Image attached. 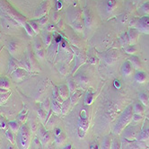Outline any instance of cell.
<instances>
[{
  "label": "cell",
  "mask_w": 149,
  "mask_h": 149,
  "mask_svg": "<svg viewBox=\"0 0 149 149\" xmlns=\"http://www.w3.org/2000/svg\"><path fill=\"white\" fill-rule=\"evenodd\" d=\"M133 114H134L133 106L132 105L128 106L125 109V111H124L119 117L117 122H116V125L114 126V128H113V133L120 134L121 132L129 125L130 122L133 120Z\"/></svg>",
  "instance_id": "6da1fadb"
},
{
  "label": "cell",
  "mask_w": 149,
  "mask_h": 149,
  "mask_svg": "<svg viewBox=\"0 0 149 149\" xmlns=\"http://www.w3.org/2000/svg\"><path fill=\"white\" fill-rule=\"evenodd\" d=\"M17 143L20 149H28L31 144V129L26 125L23 124L17 133Z\"/></svg>",
  "instance_id": "7a4b0ae2"
},
{
  "label": "cell",
  "mask_w": 149,
  "mask_h": 149,
  "mask_svg": "<svg viewBox=\"0 0 149 149\" xmlns=\"http://www.w3.org/2000/svg\"><path fill=\"white\" fill-rule=\"evenodd\" d=\"M89 115H88V110L86 108L82 109L79 113V118L77 121V133L78 137L80 138H83L89 128Z\"/></svg>",
  "instance_id": "3957f363"
},
{
  "label": "cell",
  "mask_w": 149,
  "mask_h": 149,
  "mask_svg": "<svg viewBox=\"0 0 149 149\" xmlns=\"http://www.w3.org/2000/svg\"><path fill=\"white\" fill-rule=\"evenodd\" d=\"M140 132V129L137 126L128 127L124 132V138L127 139L128 141H135L137 139V136Z\"/></svg>",
  "instance_id": "277c9868"
},
{
  "label": "cell",
  "mask_w": 149,
  "mask_h": 149,
  "mask_svg": "<svg viewBox=\"0 0 149 149\" xmlns=\"http://www.w3.org/2000/svg\"><path fill=\"white\" fill-rule=\"evenodd\" d=\"M38 137H39V139L40 141L42 143L43 145H47L49 144V142L51 141V134H49V132L47 131L43 127H40L38 128Z\"/></svg>",
  "instance_id": "5b68a950"
},
{
  "label": "cell",
  "mask_w": 149,
  "mask_h": 149,
  "mask_svg": "<svg viewBox=\"0 0 149 149\" xmlns=\"http://www.w3.org/2000/svg\"><path fill=\"white\" fill-rule=\"evenodd\" d=\"M48 7H49V2H48V0H45V1H43L40 5L38 9L35 11L34 17L37 19H40L42 17V16H44L48 11Z\"/></svg>",
  "instance_id": "8992f818"
},
{
  "label": "cell",
  "mask_w": 149,
  "mask_h": 149,
  "mask_svg": "<svg viewBox=\"0 0 149 149\" xmlns=\"http://www.w3.org/2000/svg\"><path fill=\"white\" fill-rule=\"evenodd\" d=\"M149 138V121L146 120L141 131L139 132L137 136V140L138 141H145V140Z\"/></svg>",
  "instance_id": "52a82bcc"
},
{
  "label": "cell",
  "mask_w": 149,
  "mask_h": 149,
  "mask_svg": "<svg viewBox=\"0 0 149 149\" xmlns=\"http://www.w3.org/2000/svg\"><path fill=\"white\" fill-rule=\"evenodd\" d=\"M137 28L143 32H149V17L144 16L137 21Z\"/></svg>",
  "instance_id": "ba28073f"
},
{
  "label": "cell",
  "mask_w": 149,
  "mask_h": 149,
  "mask_svg": "<svg viewBox=\"0 0 149 149\" xmlns=\"http://www.w3.org/2000/svg\"><path fill=\"white\" fill-rule=\"evenodd\" d=\"M57 92L63 101L67 100L70 97V92L67 85H61L57 87Z\"/></svg>",
  "instance_id": "9c48e42d"
},
{
  "label": "cell",
  "mask_w": 149,
  "mask_h": 149,
  "mask_svg": "<svg viewBox=\"0 0 149 149\" xmlns=\"http://www.w3.org/2000/svg\"><path fill=\"white\" fill-rule=\"evenodd\" d=\"M26 74H27V71L24 68H17L11 74H12L14 80H15L16 82H20L26 77Z\"/></svg>",
  "instance_id": "30bf717a"
},
{
  "label": "cell",
  "mask_w": 149,
  "mask_h": 149,
  "mask_svg": "<svg viewBox=\"0 0 149 149\" xmlns=\"http://www.w3.org/2000/svg\"><path fill=\"white\" fill-rule=\"evenodd\" d=\"M133 72V66L129 60H127L123 63L121 67V73L124 77H128Z\"/></svg>",
  "instance_id": "8fae6325"
},
{
  "label": "cell",
  "mask_w": 149,
  "mask_h": 149,
  "mask_svg": "<svg viewBox=\"0 0 149 149\" xmlns=\"http://www.w3.org/2000/svg\"><path fill=\"white\" fill-rule=\"evenodd\" d=\"M17 68H23V66L21 62H18L14 57H11L9 59V66H8V73L12 74L14 70Z\"/></svg>",
  "instance_id": "7c38bea8"
},
{
  "label": "cell",
  "mask_w": 149,
  "mask_h": 149,
  "mask_svg": "<svg viewBox=\"0 0 149 149\" xmlns=\"http://www.w3.org/2000/svg\"><path fill=\"white\" fill-rule=\"evenodd\" d=\"M51 109L52 111V112L56 115H59L61 114V105L62 103H59V101H57L56 99L52 98V101H51Z\"/></svg>",
  "instance_id": "4fadbf2b"
},
{
  "label": "cell",
  "mask_w": 149,
  "mask_h": 149,
  "mask_svg": "<svg viewBox=\"0 0 149 149\" xmlns=\"http://www.w3.org/2000/svg\"><path fill=\"white\" fill-rule=\"evenodd\" d=\"M10 89V82L5 77L0 78V92L6 93Z\"/></svg>",
  "instance_id": "5bb4252c"
},
{
  "label": "cell",
  "mask_w": 149,
  "mask_h": 149,
  "mask_svg": "<svg viewBox=\"0 0 149 149\" xmlns=\"http://www.w3.org/2000/svg\"><path fill=\"white\" fill-rule=\"evenodd\" d=\"M134 79L137 83H139V84H143L145 83L147 79V76L146 74L143 71H137L136 74H135V77H134Z\"/></svg>",
  "instance_id": "9a60e30c"
},
{
  "label": "cell",
  "mask_w": 149,
  "mask_h": 149,
  "mask_svg": "<svg viewBox=\"0 0 149 149\" xmlns=\"http://www.w3.org/2000/svg\"><path fill=\"white\" fill-rule=\"evenodd\" d=\"M128 40H129V43L133 45L134 43L137 42V38H138V31L135 29H130L128 31Z\"/></svg>",
  "instance_id": "2e32d148"
},
{
  "label": "cell",
  "mask_w": 149,
  "mask_h": 149,
  "mask_svg": "<svg viewBox=\"0 0 149 149\" xmlns=\"http://www.w3.org/2000/svg\"><path fill=\"white\" fill-rule=\"evenodd\" d=\"M145 144L143 141H132V143L126 146V147H123V149H144Z\"/></svg>",
  "instance_id": "e0dca14e"
},
{
  "label": "cell",
  "mask_w": 149,
  "mask_h": 149,
  "mask_svg": "<svg viewBox=\"0 0 149 149\" xmlns=\"http://www.w3.org/2000/svg\"><path fill=\"white\" fill-rule=\"evenodd\" d=\"M82 94H83V90H76L74 93H72L71 96L69 97L71 103L72 104H76L79 101V99L81 98Z\"/></svg>",
  "instance_id": "ac0fdd59"
},
{
  "label": "cell",
  "mask_w": 149,
  "mask_h": 149,
  "mask_svg": "<svg viewBox=\"0 0 149 149\" xmlns=\"http://www.w3.org/2000/svg\"><path fill=\"white\" fill-rule=\"evenodd\" d=\"M71 101H70V98L67 99V100H65L61 105V114L62 115H66L68 111L70 110V107H71Z\"/></svg>",
  "instance_id": "d6986e66"
},
{
  "label": "cell",
  "mask_w": 149,
  "mask_h": 149,
  "mask_svg": "<svg viewBox=\"0 0 149 149\" xmlns=\"http://www.w3.org/2000/svg\"><path fill=\"white\" fill-rule=\"evenodd\" d=\"M94 93L92 92L91 90H89L88 92L86 93L85 96V105H91L94 102Z\"/></svg>",
  "instance_id": "ffe728a7"
},
{
  "label": "cell",
  "mask_w": 149,
  "mask_h": 149,
  "mask_svg": "<svg viewBox=\"0 0 149 149\" xmlns=\"http://www.w3.org/2000/svg\"><path fill=\"white\" fill-rule=\"evenodd\" d=\"M139 101L144 106H147L149 105V96L145 92H142L139 94Z\"/></svg>",
  "instance_id": "44dd1931"
},
{
  "label": "cell",
  "mask_w": 149,
  "mask_h": 149,
  "mask_svg": "<svg viewBox=\"0 0 149 149\" xmlns=\"http://www.w3.org/2000/svg\"><path fill=\"white\" fill-rule=\"evenodd\" d=\"M76 54H77V57H76V67L74 68L73 72L76 71L78 68L79 66H81L83 63L85 62V57L84 56H83L82 54H79V53H76Z\"/></svg>",
  "instance_id": "7402d4cb"
},
{
  "label": "cell",
  "mask_w": 149,
  "mask_h": 149,
  "mask_svg": "<svg viewBox=\"0 0 149 149\" xmlns=\"http://www.w3.org/2000/svg\"><path fill=\"white\" fill-rule=\"evenodd\" d=\"M101 149H111V139L110 136H107L103 138Z\"/></svg>",
  "instance_id": "603a6c76"
},
{
  "label": "cell",
  "mask_w": 149,
  "mask_h": 149,
  "mask_svg": "<svg viewBox=\"0 0 149 149\" xmlns=\"http://www.w3.org/2000/svg\"><path fill=\"white\" fill-rule=\"evenodd\" d=\"M133 111L134 113L142 114L145 111V106L141 103H136L133 105Z\"/></svg>",
  "instance_id": "cb8c5ba5"
},
{
  "label": "cell",
  "mask_w": 149,
  "mask_h": 149,
  "mask_svg": "<svg viewBox=\"0 0 149 149\" xmlns=\"http://www.w3.org/2000/svg\"><path fill=\"white\" fill-rule=\"evenodd\" d=\"M129 61L131 62L132 66H133V68H135L136 69H139L141 68V63H140V59H138L137 57L136 56H133L130 57Z\"/></svg>",
  "instance_id": "d4e9b609"
},
{
  "label": "cell",
  "mask_w": 149,
  "mask_h": 149,
  "mask_svg": "<svg viewBox=\"0 0 149 149\" xmlns=\"http://www.w3.org/2000/svg\"><path fill=\"white\" fill-rule=\"evenodd\" d=\"M8 126H9L10 129L14 132V133H17L19 128H20V125L17 120H13V121H9L8 123Z\"/></svg>",
  "instance_id": "484cf974"
},
{
  "label": "cell",
  "mask_w": 149,
  "mask_h": 149,
  "mask_svg": "<svg viewBox=\"0 0 149 149\" xmlns=\"http://www.w3.org/2000/svg\"><path fill=\"white\" fill-rule=\"evenodd\" d=\"M27 118H28V110H27V108H24L19 113V115H18V120L22 123H24V122H25V120H27Z\"/></svg>",
  "instance_id": "4316f807"
},
{
  "label": "cell",
  "mask_w": 149,
  "mask_h": 149,
  "mask_svg": "<svg viewBox=\"0 0 149 149\" xmlns=\"http://www.w3.org/2000/svg\"><path fill=\"white\" fill-rule=\"evenodd\" d=\"M77 82L79 83V84L83 86H86L88 85V82H89V78L85 76V74H81V76L77 77Z\"/></svg>",
  "instance_id": "83f0119b"
},
{
  "label": "cell",
  "mask_w": 149,
  "mask_h": 149,
  "mask_svg": "<svg viewBox=\"0 0 149 149\" xmlns=\"http://www.w3.org/2000/svg\"><path fill=\"white\" fill-rule=\"evenodd\" d=\"M68 87L69 89V92L70 94L74 93V91L77 90V85H76V81L73 78H69L68 81Z\"/></svg>",
  "instance_id": "f1b7e54d"
},
{
  "label": "cell",
  "mask_w": 149,
  "mask_h": 149,
  "mask_svg": "<svg viewBox=\"0 0 149 149\" xmlns=\"http://www.w3.org/2000/svg\"><path fill=\"white\" fill-rule=\"evenodd\" d=\"M84 16H85L84 17L85 18V24L87 27H89L91 25V23H92V15H91V14L88 10H85L84 12Z\"/></svg>",
  "instance_id": "f546056e"
},
{
  "label": "cell",
  "mask_w": 149,
  "mask_h": 149,
  "mask_svg": "<svg viewBox=\"0 0 149 149\" xmlns=\"http://www.w3.org/2000/svg\"><path fill=\"white\" fill-rule=\"evenodd\" d=\"M10 95H11V91H8L6 93L0 92V104L5 103L8 100V98L10 97Z\"/></svg>",
  "instance_id": "4dcf8cb0"
},
{
  "label": "cell",
  "mask_w": 149,
  "mask_h": 149,
  "mask_svg": "<svg viewBox=\"0 0 149 149\" xmlns=\"http://www.w3.org/2000/svg\"><path fill=\"white\" fill-rule=\"evenodd\" d=\"M48 113H49V112H46L44 110H42L41 108H39V109H38V117H39V119H40L41 121H42L43 123H44V121H45V120H46V118H47Z\"/></svg>",
  "instance_id": "1f68e13d"
},
{
  "label": "cell",
  "mask_w": 149,
  "mask_h": 149,
  "mask_svg": "<svg viewBox=\"0 0 149 149\" xmlns=\"http://www.w3.org/2000/svg\"><path fill=\"white\" fill-rule=\"evenodd\" d=\"M17 47H18L17 43L14 42V41H12V42H10L9 44H8V49H9V52L12 55H14L16 52V51H17Z\"/></svg>",
  "instance_id": "d6a6232c"
},
{
  "label": "cell",
  "mask_w": 149,
  "mask_h": 149,
  "mask_svg": "<svg viewBox=\"0 0 149 149\" xmlns=\"http://www.w3.org/2000/svg\"><path fill=\"white\" fill-rule=\"evenodd\" d=\"M54 138H55V142H56L57 145H62L63 142L65 141V139H66V135L62 132L59 136L54 137Z\"/></svg>",
  "instance_id": "836d02e7"
},
{
  "label": "cell",
  "mask_w": 149,
  "mask_h": 149,
  "mask_svg": "<svg viewBox=\"0 0 149 149\" xmlns=\"http://www.w3.org/2000/svg\"><path fill=\"white\" fill-rule=\"evenodd\" d=\"M23 26H24V28H25V30H26V31H27V33H28L30 36H33V35L35 34V32H34L33 29L31 28V26L30 25V23H26V22H24V23H23Z\"/></svg>",
  "instance_id": "e575fe53"
},
{
  "label": "cell",
  "mask_w": 149,
  "mask_h": 149,
  "mask_svg": "<svg viewBox=\"0 0 149 149\" xmlns=\"http://www.w3.org/2000/svg\"><path fill=\"white\" fill-rule=\"evenodd\" d=\"M51 103H49V101L47 99V100H45V101L42 103V104H41V107H40V108L42 109V110H44L46 112H49V111H51Z\"/></svg>",
  "instance_id": "d590c367"
},
{
  "label": "cell",
  "mask_w": 149,
  "mask_h": 149,
  "mask_svg": "<svg viewBox=\"0 0 149 149\" xmlns=\"http://www.w3.org/2000/svg\"><path fill=\"white\" fill-rule=\"evenodd\" d=\"M111 149H121V145L118 138H114L111 142Z\"/></svg>",
  "instance_id": "8d00e7d4"
},
{
  "label": "cell",
  "mask_w": 149,
  "mask_h": 149,
  "mask_svg": "<svg viewBox=\"0 0 149 149\" xmlns=\"http://www.w3.org/2000/svg\"><path fill=\"white\" fill-rule=\"evenodd\" d=\"M125 51L128 53V54H131V55H133V54H135L136 52H137V49H136V47L134 46V45H129V46H128V47H126L125 48Z\"/></svg>",
  "instance_id": "74e56055"
},
{
  "label": "cell",
  "mask_w": 149,
  "mask_h": 149,
  "mask_svg": "<svg viewBox=\"0 0 149 149\" xmlns=\"http://www.w3.org/2000/svg\"><path fill=\"white\" fill-rule=\"evenodd\" d=\"M43 40H44V44L46 46H49V44H51V34L49 33V32H47V33L44 34V37H43Z\"/></svg>",
  "instance_id": "f35d334b"
},
{
  "label": "cell",
  "mask_w": 149,
  "mask_h": 149,
  "mask_svg": "<svg viewBox=\"0 0 149 149\" xmlns=\"http://www.w3.org/2000/svg\"><path fill=\"white\" fill-rule=\"evenodd\" d=\"M5 136H6L7 139L9 140L11 143H14V132L12 130H6L5 131Z\"/></svg>",
  "instance_id": "ab89813d"
},
{
  "label": "cell",
  "mask_w": 149,
  "mask_h": 149,
  "mask_svg": "<svg viewBox=\"0 0 149 149\" xmlns=\"http://www.w3.org/2000/svg\"><path fill=\"white\" fill-rule=\"evenodd\" d=\"M30 25L31 26V28L33 29L35 33H38L39 32V23L35 21H31L30 22Z\"/></svg>",
  "instance_id": "60d3db41"
},
{
  "label": "cell",
  "mask_w": 149,
  "mask_h": 149,
  "mask_svg": "<svg viewBox=\"0 0 149 149\" xmlns=\"http://www.w3.org/2000/svg\"><path fill=\"white\" fill-rule=\"evenodd\" d=\"M48 20H49L48 16L47 15H44V16H42V17L40 18L38 20V23H40V25H45V24L48 23Z\"/></svg>",
  "instance_id": "b9f144b4"
},
{
  "label": "cell",
  "mask_w": 149,
  "mask_h": 149,
  "mask_svg": "<svg viewBox=\"0 0 149 149\" xmlns=\"http://www.w3.org/2000/svg\"><path fill=\"white\" fill-rule=\"evenodd\" d=\"M30 129L32 131V132H35L38 130V125H37V123L34 121V120H32L31 121V126H30Z\"/></svg>",
  "instance_id": "7bdbcfd3"
},
{
  "label": "cell",
  "mask_w": 149,
  "mask_h": 149,
  "mask_svg": "<svg viewBox=\"0 0 149 149\" xmlns=\"http://www.w3.org/2000/svg\"><path fill=\"white\" fill-rule=\"evenodd\" d=\"M142 114H137V113H134L133 114V120L134 121H139L142 120Z\"/></svg>",
  "instance_id": "ee69618b"
},
{
  "label": "cell",
  "mask_w": 149,
  "mask_h": 149,
  "mask_svg": "<svg viewBox=\"0 0 149 149\" xmlns=\"http://www.w3.org/2000/svg\"><path fill=\"white\" fill-rule=\"evenodd\" d=\"M142 10H143V12H145L146 14H149V2H147L145 5H143Z\"/></svg>",
  "instance_id": "f6af8a7d"
},
{
  "label": "cell",
  "mask_w": 149,
  "mask_h": 149,
  "mask_svg": "<svg viewBox=\"0 0 149 149\" xmlns=\"http://www.w3.org/2000/svg\"><path fill=\"white\" fill-rule=\"evenodd\" d=\"M61 133H62V130H61L60 128H56L54 129V137L59 136Z\"/></svg>",
  "instance_id": "bcb514c9"
},
{
  "label": "cell",
  "mask_w": 149,
  "mask_h": 149,
  "mask_svg": "<svg viewBox=\"0 0 149 149\" xmlns=\"http://www.w3.org/2000/svg\"><path fill=\"white\" fill-rule=\"evenodd\" d=\"M37 55L39 57H40V59H43L44 57V51L43 49H40V51H37Z\"/></svg>",
  "instance_id": "7dc6e473"
},
{
  "label": "cell",
  "mask_w": 149,
  "mask_h": 149,
  "mask_svg": "<svg viewBox=\"0 0 149 149\" xmlns=\"http://www.w3.org/2000/svg\"><path fill=\"white\" fill-rule=\"evenodd\" d=\"M89 149H99V146H98L97 143L94 142L92 145L90 146V148H89Z\"/></svg>",
  "instance_id": "c3c4849f"
},
{
  "label": "cell",
  "mask_w": 149,
  "mask_h": 149,
  "mask_svg": "<svg viewBox=\"0 0 149 149\" xmlns=\"http://www.w3.org/2000/svg\"><path fill=\"white\" fill-rule=\"evenodd\" d=\"M61 149H72V145L71 144H68V145H66L65 146H63Z\"/></svg>",
  "instance_id": "681fc988"
},
{
  "label": "cell",
  "mask_w": 149,
  "mask_h": 149,
  "mask_svg": "<svg viewBox=\"0 0 149 149\" xmlns=\"http://www.w3.org/2000/svg\"><path fill=\"white\" fill-rule=\"evenodd\" d=\"M57 10H59V9H61V8H62V3H61V1H57Z\"/></svg>",
  "instance_id": "f907efd6"
},
{
  "label": "cell",
  "mask_w": 149,
  "mask_h": 149,
  "mask_svg": "<svg viewBox=\"0 0 149 149\" xmlns=\"http://www.w3.org/2000/svg\"><path fill=\"white\" fill-rule=\"evenodd\" d=\"M0 127H1V128H5V124L4 121H1V123H0Z\"/></svg>",
  "instance_id": "816d5d0a"
},
{
  "label": "cell",
  "mask_w": 149,
  "mask_h": 149,
  "mask_svg": "<svg viewBox=\"0 0 149 149\" xmlns=\"http://www.w3.org/2000/svg\"><path fill=\"white\" fill-rule=\"evenodd\" d=\"M51 30H54V27H53V25H49L48 27V31H51Z\"/></svg>",
  "instance_id": "f5cc1de1"
},
{
  "label": "cell",
  "mask_w": 149,
  "mask_h": 149,
  "mask_svg": "<svg viewBox=\"0 0 149 149\" xmlns=\"http://www.w3.org/2000/svg\"><path fill=\"white\" fill-rule=\"evenodd\" d=\"M53 17H54V18H53L54 20H57V13L53 14Z\"/></svg>",
  "instance_id": "db71d44e"
},
{
  "label": "cell",
  "mask_w": 149,
  "mask_h": 149,
  "mask_svg": "<svg viewBox=\"0 0 149 149\" xmlns=\"http://www.w3.org/2000/svg\"><path fill=\"white\" fill-rule=\"evenodd\" d=\"M7 149H14V147H13L12 145H9V146H8V147H7Z\"/></svg>",
  "instance_id": "11a10c76"
},
{
  "label": "cell",
  "mask_w": 149,
  "mask_h": 149,
  "mask_svg": "<svg viewBox=\"0 0 149 149\" xmlns=\"http://www.w3.org/2000/svg\"><path fill=\"white\" fill-rule=\"evenodd\" d=\"M115 85H116V86H120V83L118 82V84H117V82H116V80H115Z\"/></svg>",
  "instance_id": "9f6ffc18"
},
{
  "label": "cell",
  "mask_w": 149,
  "mask_h": 149,
  "mask_svg": "<svg viewBox=\"0 0 149 149\" xmlns=\"http://www.w3.org/2000/svg\"><path fill=\"white\" fill-rule=\"evenodd\" d=\"M148 90H149V84H148Z\"/></svg>",
  "instance_id": "6f0895ef"
},
{
  "label": "cell",
  "mask_w": 149,
  "mask_h": 149,
  "mask_svg": "<svg viewBox=\"0 0 149 149\" xmlns=\"http://www.w3.org/2000/svg\"><path fill=\"white\" fill-rule=\"evenodd\" d=\"M57 1H59V0H57Z\"/></svg>",
  "instance_id": "680465c9"
}]
</instances>
